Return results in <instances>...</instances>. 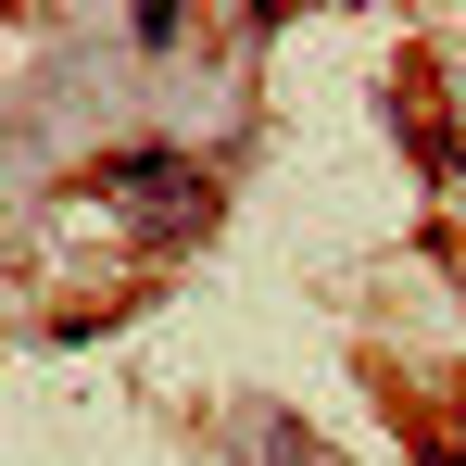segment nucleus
<instances>
[{
  "mask_svg": "<svg viewBox=\"0 0 466 466\" xmlns=\"http://www.w3.org/2000/svg\"><path fill=\"white\" fill-rule=\"evenodd\" d=\"M101 189H114L139 228H164V239H202V228H215V177L177 164V152H114V164H101Z\"/></svg>",
  "mask_w": 466,
  "mask_h": 466,
  "instance_id": "f257e3e1",
  "label": "nucleus"
},
{
  "mask_svg": "<svg viewBox=\"0 0 466 466\" xmlns=\"http://www.w3.org/2000/svg\"><path fill=\"white\" fill-rule=\"evenodd\" d=\"M429 466H466V429H454V441H441V454H429Z\"/></svg>",
  "mask_w": 466,
  "mask_h": 466,
  "instance_id": "f03ea898",
  "label": "nucleus"
}]
</instances>
